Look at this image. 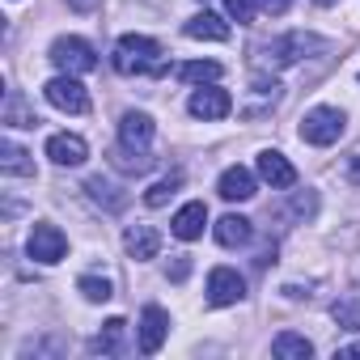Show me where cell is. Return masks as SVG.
<instances>
[{
    "label": "cell",
    "instance_id": "cell-1",
    "mask_svg": "<svg viewBox=\"0 0 360 360\" xmlns=\"http://www.w3.org/2000/svg\"><path fill=\"white\" fill-rule=\"evenodd\" d=\"M115 72L123 77H161L165 64H161V47L148 39V34H123L115 43V56H110Z\"/></svg>",
    "mask_w": 360,
    "mask_h": 360
},
{
    "label": "cell",
    "instance_id": "cell-2",
    "mask_svg": "<svg viewBox=\"0 0 360 360\" xmlns=\"http://www.w3.org/2000/svg\"><path fill=\"white\" fill-rule=\"evenodd\" d=\"M322 47H326V43H322L318 34L292 30V34H284V39L267 43V47H263V56H259V64H263V68H288V64H297L301 56H309V51H322Z\"/></svg>",
    "mask_w": 360,
    "mask_h": 360
},
{
    "label": "cell",
    "instance_id": "cell-3",
    "mask_svg": "<svg viewBox=\"0 0 360 360\" xmlns=\"http://www.w3.org/2000/svg\"><path fill=\"white\" fill-rule=\"evenodd\" d=\"M343 127H347L343 110H335V106H314V110L301 119V140L326 148V144H335V140L343 136Z\"/></svg>",
    "mask_w": 360,
    "mask_h": 360
},
{
    "label": "cell",
    "instance_id": "cell-4",
    "mask_svg": "<svg viewBox=\"0 0 360 360\" xmlns=\"http://www.w3.org/2000/svg\"><path fill=\"white\" fill-rule=\"evenodd\" d=\"M60 72H94L98 68V56H94V47L85 43V39H77V34H68V39H56L51 43V56H47Z\"/></svg>",
    "mask_w": 360,
    "mask_h": 360
},
{
    "label": "cell",
    "instance_id": "cell-5",
    "mask_svg": "<svg viewBox=\"0 0 360 360\" xmlns=\"http://www.w3.org/2000/svg\"><path fill=\"white\" fill-rule=\"evenodd\" d=\"M43 94H47V102H51L56 110H64V115H85V110H89V94H85V85H81L72 72H60L56 81H47Z\"/></svg>",
    "mask_w": 360,
    "mask_h": 360
},
{
    "label": "cell",
    "instance_id": "cell-6",
    "mask_svg": "<svg viewBox=\"0 0 360 360\" xmlns=\"http://www.w3.org/2000/svg\"><path fill=\"white\" fill-rule=\"evenodd\" d=\"M26 255L34 259V263H60L64 255H68V238L56 229V225H47V221H39L34 229H30V242H26Z\"/></svg>",
    "mask_w": 360,
    "mask_h": 360
},
{
    "label": "cell",
    "instance_id": "cell-7",
    "mask_svg": "<svg viewBox=\"0 0 360 360\" xmlns=\"http://www.w3.org/2000/svg\"><path fill=\"white\" fill-rule=\"evenodd\" d=\"M246 297V280L233 271V267H212V276H208V305H238Z\"/></svg>",
    "mask_w": 360,
    "mask_h": 360
},
{
    "label": "cell",
    "instance_id": "cell-8",
    "mask_svg": "<svg viewBox=\"0 0 360 360\" xmlns=\"http://www.w3.org/2000/svg\"><path fill=\"white\" fill-rule=\"evenodd\" d=\"M259 178H263L271 191H288V187L297 183V169H292V161H288L284 153L263 148V153H259Z\"/></svg>",
    "mask_w": 360,
    "mask_h": 360
},
{
    "label": "cell",
    "instance_id": "cell-9",
    "mask_svg": "<svg viewBox=\"0 0 360 360\" xmlns=\"http://www.w3.org/2000/svg\"><path fill=\"white\" fill-rule=\"evenodd\" d=\"M276 102H280V81L259 77V81H250V89H246L242 119H263V115H271V110H276Z\"/></svg>",
    "mask_w": 360,
    "mask_h": 360
},
{
    "label": "cell",
    "instance_id": "cell-10",
    "mask_svg": "<svg viewBox=\"0 0 360 360\" xmlns=\"http://www.w3.org/2000/svg\"><path fill=\"white\" fill-rule=\"evenodd\" d=\"M187 110L195 115V119H225L229 110H233V98L225 94V89H217V85H204V89H195L191 94V102H187Z\"/></svg>",
    "mask_w": 360,
    "mask_h": 360
},
{
    "label": "cell",
    "instance_id": "cell-11",
    "mask_svg": "<svg viewBox=\"0 0 360 360\" xmlns=\"http://www.w3.org/2000/svg\"><path fill=\"white\" fill-rule=\"evenodd\" d=\"M153 119L144 115V110H127L123 119H119V144L123 148H136V153H148V144H153Z\"/></svg>",
    "mask_w": 360,
    "mask_h": 360
},
{
    "label": "cell",
    "instance_id": "cell-12",
    "mask_svg": "<svg viewBox=\"0 0 360 360\" xmlns=\"http://www.w3.org/2000/svg\"><path fill=\"white\" fill-rule=\"evenodd\" d=\"M165 335H169V314L161 305H144V314H140V352L144 356L161 352Z\"/></svg>",
    "mask_w": 360,
    "mask_h": 360
},
{
    "label": "cell",
    "instance_id": "cell-13",
    "mask_svg": "<svg viewBox=\"0 0 360 360\" xmlns=\"http://www.w3.org/2000/svg\"><path fill=\"white\" fill-rule=\"evenodd\" d=\"M204 225H208V204H204V200L183 204V208L174 212V221H169V229H174L178 242H195V238L204 233Z\"/></svg>",
    "mask_w": 360,
    "mask_h": 360
},
{
    "label": "cell",
    "instance_id": "cell-14",
    "mask_svg": "<svg viewBox=\"0 0 360 360\" xmlns=\"http://www.w3.org/2000/svg\"><path fill=\"white\" fill-rule=\"evenodd\" d=\"M217 191H221V200H229V204H246V200H255V174H250L246 165H229V169L221 174Z\"/></svg>",
    "mask_w": 360,
    "mask_h": 360
},
{
    "label": "cell",
    "instance_id": "cell-15",
    "mask_svg": "<svg viewBox=\"0 0 360 360\" xmlns=\"http://www.w3.org/2000/svg\"><path fill=\"white\" fill-rule=\"evenodd\" d=\"M47 157H51L56 165H85V157H89V144H85L81 136H68V131H60V136H51V140H47Z\"/></svg>",
    "mask_w": 360,
    "mask_h": 360
},
{
    "label": "cell",
    "instance_id": "cell-16",
    "mask_svg": "<svg viewBox=\"0 0 360 360\" xmlns=\"http://www.w3.org/2000/svg\"><path fill=\"white\" fill-rule=\"evenodd\" d=\"M123 250H127L136 263H144V259H157L161 238H157V229H153V225H131V229L123 233Z\"/></svg>",
    "mask_w": 360,
    "mask_h": 360
},
{
    "label": "cell",
    "instance_id": "cell-17",
    "mask_svg": "<svg viewBox=\"0 0 360 360\" xmlns=\"http://www.w3.org/2000/svg\"><path fill=\"white\" fill-rule=\"evenodd\" d=\"M183 34H187V39H204V43H225V39H229V22L204 9V13H195V18L183 26Z\"/></svg>",
    "mask_w": 360,
    "mask_h": 360
},
{
    "label": "cell",
    "instance_id": "cell-18",
    "mask_svg": "<svg viewBox=\"0 0 360 360\" xmlns=\"http://www.w3.org/2000/svg\"><path fill=\"white\" fill-rule=\"evenodd\" d=\"M212 233H217V242L221 246H246L250 242V221L246 217H238V212H229V217H221L217 225H212Z\"/></svg>",
    "mask_w": 360,
    "mask_h": 360
},
{
    "label": "cell",
    "instance_id": "cell-19",
    "mask_svg": "<svg viewBox=\"0 0 360 360\" xmlns=\"http://www.w3.org/2000/svg\"><path fill=\"white\" fill-rule=\"evenodd\" d=\"M0 169H5L9 178H34V161H30V153L18 148L13 140L0 144Z\"/></svg>",
    "mask_w": 360,
    "mask_h": 360
},
{
    "label": "cell",
    "instance_id": "cell-20",
    "mask_svg": "<svg viewBox=\"0 0 360 360\" xmlns=\"http://www.w3.org/2000/svg\"><path fill=\"white\" fill-rule=\"evenodd\" d=\"M85 191H89V200H94V204H102L106 212H119V208L127 204V191H119L110 178H102V174H98V178H89Z\"/></svg>",
    "mask_w": 360,
    "mask_h": 360
},
{
    "label": "cell",
    "instance_id": "cell-21",
    "mask_svg": "<svg viewBox=\"0 0 360 360\" xmlns=\"http://www.w3.org/2000/svg\"><path fill=\"white\" fill-rule=\"evenodd\" d=\"M271 352H276L280 360H309V356H314V343H309L305 335H297V330H284V335H276Z\"/></svg>",
    "mask_w": 360,
    "mask_h": 360
},
{
    "label": "cell",
    "instance_id": "cell-22",
    "mask_svg": "<svg viewBox=\"0 0 360 360\" xmlns=\"http://www.w3.org/2000/svg\"><path fill=\"white\" fill-rule=\"evenodd\" d=\"M123 339H127V322H123V318H110V322L98 330L94 352H102V356H119V352H123Z\"/></svg>",
    "mask_w": 360,
    "mask_h": 360
},
{
    "label": "cell",
    "instance_id": "cell-23",
    "mask_svg": "<svg viewBox=\"0 0 360 360\" xmlns=\"http://www.w3.org/2000/svg\"><path fill=\"white\" fill-rule=\"evenodd\" d=\"M178 77H183L187 85H212L221 77V64L217 60H195V64H183L178 68Z\"/></svg>",
    "mask_w": 360,
    "mask_h": 360
},
{
    "label": "cell",
    "instance_id": "cell-24",
    "mask_svg": "<svg viewBox=\"0 0 360 360\" xmlns=\"http://www.w3.org/2000/svg\"><path fill=\"white\" fill-rule=\"evenodd\" d=\"M183 187V174H169V178H161V183H153L148 191H144V204L148 208H161V204H169V195Z\"/></svg>",
    "mask_w": 360,
    "mask_h": 360
},
{
    "label": "cell",
    "instance_id": "cell-25",
    "mask_svg": "<svg viewBox=\"0 0 360 360\" xmlns=\"http://www.w3.org/2000/svg\"><path fill=\"white\" fill-rule=\"evenodd\" d=\"M5 123H9V127H34V123H39V115H34V110H26L22 94H9V102H5Z\"/></svg>",
    "mask_w": 360,
    "mask_h": 360
},
{
    "label": "cell",
    "instance_id": "cell-26",
    "mask_svg": "<svg viewBox=\"0 0 360 360\" xmlns=\"http://www.w3.org/2000/svg\"><path fill=\"white\" fill-rule=\"evenodd\" d=\"M77 288L85 292V301H110V297H115V288H110L106 276H81Z\"/></svg>",
    "mask_w": 360,
    "mask_h": 360
},
{
    "label": "cell",
    "instance_id": "cell-27",
    "mask_svg": "<svg viewBox=\"0 0 360 360\" xmlns=\"http://www.w3.org/2000/svg\"><path fill=\"white\" fill-rule=\"evenodd\" d=\"M115 165H119V169H136V174H144V169L153 165V157H148V153H136V148H123V144H119V148H115Z\"/></svg>",
    "mask_w": 360,
    "mask_h": 360
},
{
    "label": "cell",
    "instance_id": "cell-28",
    "mask_svg": "<svg viewBox=\"0 0 360 360\" xmlns=\"http://www.w3.org/2000/svg\"><path fill=\"white\" fill-rule=\"evenodd\" d=\"M330 318H335L343 330H360V301H335Z\"/></svg>",
    "mask_w": 360,
    "mask_h": 360
},
{
    "label": "cell",
    "instance_id": "cell-29",
    "mask_svg": "<svg viewBox=\"0 0 360 360\" xmlns=\"http://www.w3.org/2000/svg\"><path fill=\"white\" fill-rule=\"evenodd\" d=\"M225 9H229V18L233 22H255V13H259V0H225Z\"/></svg>",
    "mask_w": 360,
    "mask_h": 360
},
{
    "label": "cell",
    "instance_id": "cell-30",
    "mask_svg": "<svg viewBox=\"0 0 360 360\" xmlns=\"http://www.w3.org/2000/svg\"><path fill=\"white\" fill-rule=\"evenodd\" d=\"M191 276V255H174V263H169V280L174 284H183Z\"/></svg>",
    "mask_w": 360,
    "mask_h": 360
},
{
    "label": "cell",
    "instance_id": "cell-31",
    "mask_svg": "<svg viewBox=\"0 0 360 360\" xmlns=\"http://www.w3.org/2000/svg\"><path fill=\"white\" fill-rule=\"evenodd\" d=\"M347 183H356V187H360V153H352V157H347Z\"/></svg>",
    "mask_w": 360,
    "mask_h": 360
},
{
    "label": "cell",
    "instance_id": "cell-32",
    "mask_svg": "<svg viewBox=\"0 0 360 360\" xmlns=\"http://www.w3.org/2000/svg\"><path fill=\"white\" fill-rule=\"evenodd\" d=\"M259 5H263L267 13H276V18H280V13H288V5H292V0H259Z\"/></svg>",
    "mask_w": 360,
    "mask_h": 360
},
{
    "label": "cell",
    "instance_id": "cell-33",
    "mask_svg": "<svg viewBox=\"0 0 360 360\" xmlns=\"http://www.w3.org/2000/svg\"><path fill=\"white\" fill-rule=\"evenodd\" d=\"M102 5V0H68V9H77V13H94Z\"/></svg>",
    "mask_w": 360,
    "mask_h": 360
},
{
    "label": "cell",
    "instance_id": "cell-34",
    "mask_svg": "<svg viewBox=\"0 0 360 360\" xmlns=\"http://www.w3.org/2000/svg\"><path fill=\"white\" fill-rule=\"evenodd\" d=\"M335 360H360V343H352V347H339V352H335Z\"/></svg>",
    "mask_w": 360,
    "mask_h": 360
},
{
    "label": "cell",
    "instance_id": "cell-35",
    "mask_svg": "<svg viewBox=\"0 0 360 360\" xmlns=\"http://www.w3.org/2000/svg\"><path fill=\"white\" fill-rule=\"evenodd\" d=\"M314 5H322V9H330V5H339V0H314Z\"/></svg>",
    "mask_w": 360,
    "mask_h": 360
}]
</instances>
